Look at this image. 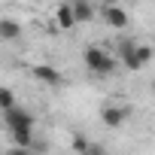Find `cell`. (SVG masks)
Segmentation results:
<instances>
[{
    "label": "cell",
    "instance_id": "obj_1",
    "mask_svg": "<svg viewBox=\"0 0 155 155\" xmlns=\"http://www.w3.org/2000/svg\"><path fill=\"white\" fill-rule=\"evenodd\" d=\"M82 61H85V67H88L91 73H97V76H113V70H116V58L107 55L101 46H85Z\"/></svg>",
    "mask_w": 155,
    "mask_h": 155
},
{
    "label": "cell",
    "instance_id": "obj_2",
    "mask_svg": "<svg viewBox=\"0 0 155 155\" xmlns=\"http://www.w3.org/2000/svg\"><path fill=\"white\" fill-rule=\"evenodd\" d=\"M3 122H6V128L9 131H34V113L31 110H25V107H15V110H9V113H3Z\"/></svg>",
    "mask_w": 155,
    "mask_h": 155
},
{
    "label": "cell",
    "instance_id": "obj_3",
    "mask_svg": "<svg viewBox=\"0 0 155 155\" xmlns=\"http://www.w3.org/2000/svg\"><path fill=\"white\" fill-rule=\"evenodd\" d=\"M137 46H140V43H134V40H122V43H119V58H122V67H125V70H131V73L143 70L140 55H137Z\"/></svg>",
    "mask_w": 155,
    "mask_h": 155
},
{
    "label": "cell",
    "instance_id": "obj_4",
    "mask_svg": "<svg viewBox=\"0 0 155 155\" xmlns=\"http://www.w3.org/2000/svg\"><path fill=\"white\" fill-rule=\"evenodd\" d=\"M34 79H40V82H46V85H52V88H55V85H61V82H64V76H61L52 64H37V67H34Z\"/></svg>",
    "mask_w": 155,
    "mask_h": 155
},
{
    "label": "cell",
    "instance_id": "obj_5",
    "mask_svg": "<svg viewBox=\"0 0 155 155\" xmlns=\"http://www.w3.org/2000/svg\"><path fill=\"white\" fill-rule=\"evenodd\" d=\"M125 119H128V107H104L101 110V122L107 128H119V125H125Z\"/></svg>",
    "mask_w": 155,
    "mask_h": 155
},
{
    "label": "cell",
    "instance_id": "obj_6",
    "mask_svg": "<svg viewBox=\"0 0 155 155\" xmlns=\"http://www.w3.org/2000/svg\"><path fill=\"white\" fill-rule=\"evenodd\" d=\"M104 21H107L110 28H125V25H128V12H125L122 6H116V3H107V6H104Z\"/></svg>",
    "mask_w": 155,
    "mask_h": 155
},
{
    "label": "cell",
    "instance_id": "obj_7",
    "mask_svg": "<svg viewBox=\"0 0 155 155\" xmlns=\"http://www.w3.org/2000/svg\"><path fill=\"white\" fill-rule=\"evenodd\" d=\"M18 37H21V25H18L15 18H0V40L12 43V40H18Z\"/></svg>",
    "mask_w": 155,
    "mask_h": 155
},
{
    "label": "cell",
    "instance_id": "obj_8",
    "mask_svg": "<svg viewBox=\"0 0 155 155\" xmlns=\"http://www.w3.org/2000/svg\"><path fill=\"white\" fill-rule=\"evenodd\" d=\"M73 149L79 152V155H107V149H104L101 143H88L85 137H76V140H73Z\"/></svg>",
    "mask_w": 155,
    "mask_h": 155
},
{
    "label": "cell",
    "instance_id": "obj_9",
    "mask_svg": "<svg viewBox=\"0 0 155 155\" xmlns=\"http://www.w3.org/2000/svg\"><path fill=\"white\" fill-rule=\"evenodd\" d=\"M55 15H58V25H61V28H76V18H73V3H61Z\"/></svg>",
    "mask_w": 155,
    "mask_h": 155
},
{
    "label": "cell",
    "instance_id": "obj_10",
    "mask_svg": "<svg viewBox=\"0 0 155 155\" xmlns=\"http://www.w3.org/2000/svg\"><path fill=\"white\" fill-rule=\"evenodd\" d=\"M73 18H76V25H85L94 18V9L88 3H73Z\"/></svg>",
    "mask_w": 155,
    "mask_h": 155
},
{
    "label": "cell",
    "instance_id": "obj_11",
    "mask_svg": "<svg viewBox=\"0 0 155 155\" xmlns=\"http://www.w3.org/2000/svg\"><path fill=\"white\" fill-rule=\"evenodd\" d=\"M9 137H12V146H21V149L34 146V131H9Z\"/></svg>",
    "mask_w": 155,
    "mask_h": 155
},
{
    "label": "cell",
    "instance_id": "obj_12",
    "mask_svg": "<svg viewBox=\"0 0 155 155\" xmlns=\"http://www.w3.org/2000/svg\"><path fill=\"white\" fill-rule=\"evenodd\" d=\"M15 107H18V104H15V91L6 88V85H0V110L9 113V110H15Z\"/></svg>",
    "mask_w": 155,
    "mask_h": 155
},
{
    "label": "cell",
    "instance_id": "obj_13",
    "mask_svg": "<svg viewBox=\"0 0 155 155\" xmlns=\"http://www.w3.org/2000/svg\"><path fill=\"white\" fill-rule=\"evenodd\" d=\"M137 55H140V64L146 67V64L155 58V46H143V43H140V46H137Z\"/></svg>",
    "mask_w": 155,
    "mask_h": 155
},
{
    "label": "cell",
    "instance_id": "obj_14",
    "mask_svg": "<svg viewBox=\"0 0 155 155\" xmlns=\"http://www.w3.org/2000/svg\"><path fill=\"white\" fill-rule=\"evenodd\" d=\"M6 155H34V149H21V146H12Z\"/></svg>",
    "mask_w": 155,
    "mask_h": 155
},
{
    "label": "cell",
    "instance_id": "obj_15",
    "mask_svg": "<svg viewBox=\"0 0 155 155\" xmlns=\"http://www.w3.org/2000/svg\"><path fill=\"white\" fill-rule=\"evenodd\" d=\"M152 94H155V79H152Z\"/></svg>",
    "mask_w": 155,
    "mask_h": 155
}]
</instances>
